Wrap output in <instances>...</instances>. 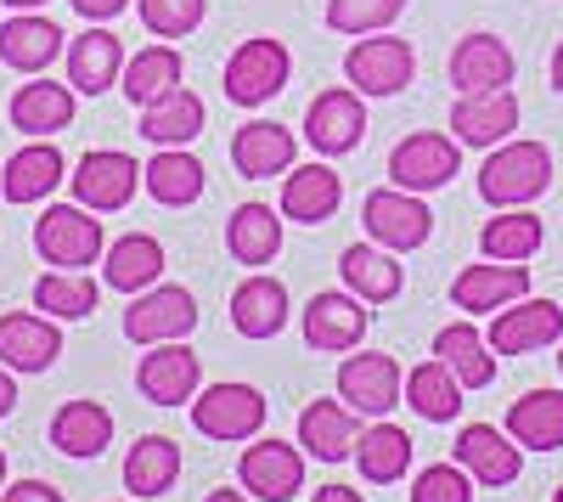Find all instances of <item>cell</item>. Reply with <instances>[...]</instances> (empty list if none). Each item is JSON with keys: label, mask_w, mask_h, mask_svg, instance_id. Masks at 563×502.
Here are the masks:
<instances>
[{"label": "cell", "mask_w": 563, "mask_h": 502, "mask_svg": "<svg viewBox=\"0 0 563 502\" xmlns=\"http://www.w3.org/2000/svg\"><path fill=\"white\" fill-rule=\"evenodd\" d=\"M7 7H12V12H40L45 0H7Z\"/></svg>", "instance_id": "52"}, {"label": "cell", "mask_w": 563, "mask_h": 502, "mask_svg": "<svg viewBox=\"0 0 563 502\" xmlns=\"http://www.w3.org/2000/svg\"><path fill=\"white\" fill-rule=\"evenodd\" d=\"M355 469H361V480H372V485H395V480L411 469V435L395 429V424L361 429V440H355Z\"/></svg>", "instance_id": "40"}, {"label": "cell", "mask_w": 563, "mask_h": 502, "mask_svg": "<svg viewBox=\"0 0 563 502\" xmlns=\"http://www.w3.org/2000/svg\"><path fill=\"white\" fill-rule=\"evenodd\" d=\"M411 502H474V474L462 463H434L411 480Z\"/></svg>", "instance_id": "45"}, {"label": "cell", "mask_w": 563, "mask_h": 502, "mask_svg": "<svg viewBox=\"0 0 563 502\" xmlns=\"http://www.w3.org/2000/svg\"><path fill=\"white\" fill-rule=\"evenodd\" d=\"M512 68H519V63H512L507 40H496V34H467V40H456V52H451V85H456V97L512 85Z\"/></svg>", "instance_id": "21"}, {"label": "cell", "mask_w": 563, "mask_h": 502, "mask_svg": "<svg viewBox=\"0 0 563 502\" xmlns=\"http://www.w3.org/2000/svg\"><path fill=\"white\" fill-rule=\"evenodd\" d=\"M395 260H400V254H389V249H378V243H350V249L339 254V277H344V288H350L355 299L384 305V299H395V294L406 288V271H400Z\"/></svg>", "instance_id": "28"}, {"label": "cell", "mask_w": 563, "mask_h": 502, "mask_svg": "<svg viewBox=\"0 0 563 502\" xmlns=\"http://www.w3.org/2000/svg\"><path fill=\"white\" fill-rule=\"evenodd\" d=\"M299 440L316 463H344L355 458V440H361V424H355V406L344 401H310L299 413Z\"/></svg>", "instance_id": "25"}, {"label": "cell", "mask_w": 563, "mask_h": 502, "mask_svg": "<svg viewBox=\"0 0 563 502\" xmlns=\"http://www.w3.org/2000/svg\"><path fill=\"white\" fill-rule=\"evenodd\" d=\"M52 446L63 458H102L113 446V413L102 401H68L52 418Z\"/></svg>", "instance_id": "32"}, {"label": "cell", "mask_w": 563, "mask_h": 502, "mask_svg": "<svg viewBox=\"0 0 563 502\" xmlns=\"http://www.w3.org/2000/svg\"><path fill=\"white\" fill-rule=\"evenodd\" d=\"M18 406V379H12V368H0V418H7Z\"/></svg>", "instance_id": "48"}, {"label": "cell", "mask_w": 563, "mask_h": 502, "mask_svg": "<svg viewBox=\"0 0 563 502\" xmlns=\"http://www.w3.org/2000/svg\"><path fill=\"white\" fill-rule=\"evenodd\" d=\"M68 181H74V204L97 209V215H119V209L135 198V187H141V164H135L130 153L97 148V153L79 159V170H74Z\"/></svg>", "instance_id": "13"}, {"label": "cell", "mask_w": 563, "mask_h": 502, "mask_svg": "<svg viewBox=\"0 0 563 502\" xmlns=\"http://www.w3.org/2000/svg\"><path fill=\"white\" fill-rule=\"evenodd\" d=\"M192 328H198V299L180 283H153L124 310V339L130 345H169V339H186Z\"/></svg>", "instance_id": "5"}, {"label": "cell", "mask_w": 563, "mask_h": 502, "mask_svg": "<svg viewBox=\"0 0 563 502\" xmlns=\"http://www.w3.org/2000/svg\"><path fill=\"white\" fill-rule=\"evenodd\" d=\"M203 502H249V491H209Z\"/></svg>", "instance_id": "50"}, {"label": "cell", "mask_w": 563, "mask_h": 502, "mask_svg": "<svg viewBox=\"0 0 563 502\" xmlns=\"http://www.w3.org/2000/svg\"><path fill=\"white\" fill-rule=\"evenodd\" d=\"M451 130L462 148H501L512 142L519 130V97L501 85V90H474V97H456L451 108Z\"/></svg>", "instance_id": "17"}, {"label": "cell", "mask_w": 563, "mask_h": 502, "mask_svg": "<svg viewBox=\"0 0 563 502\" xmlns=\"http://www.w3.org/2000/svg\"><path fill=\"white\" fill-rule=\"evenodd\" d=\"M135 12H141V23H147V34L180 40V34H192L203 23L209 0H135Z\"/></svg>", "instance_id": "44"}, {"label": "cell", "mask_w": 563, "mask_h": 502, "mask_svg": "<svg viewBox=\"0 0 563 502\" xmlns=\"http://www.w3.org/2000/svg\"><path fill=\"white\" fill-rule=\"evenodd\" d=\"M238 480H243V491L260 496V502H294L299 485H305V451L288 446V440H260V446L243 451Z\"/></svg>", "instance_id": "15"}, {"label": "cell", "mask_w": 563, "mask_h": 502, "mask_svg": "<svg viewBox=\"0 0 563 502\" xmlns=\"http://www.w3.org/2000/svg\"><path fill=\"white\" fill-rule=\"evenodd\" d=\"M180 74H186V63H180L175 45H141V52L124 63V97L135 108H153L158 97H169V90L180 85Z\"/></svg>", "instance_id": "38"}, {"label": "cell", "mask_w": 563, "mask_h": 502, "mask_svg": "<svg viewBox=\"0 0 563 502\" xmlns=\"http://www.w3.org/2000/svg\"><path fill=\"white\" fill-rule=\"evenodd\" d=\"M135 502H141V496H135Z\"/></svg>", "instance_id": "56"}, {"label": "cell", "mask_w": 563, "mask_h": 502, "mask_svg": "<svg viewBox=\"0 0 563 502\" xmlns=\"http://www.w3.org/2000/svg\"><path fill=\"white\" fill-rule=\"evenodd\" d=\"M102 249H108L102 220L85 204H52L34 220V254L52 271H85V265L102 260Z\"/></svg>", "instance_id": "2"}, {"label": "cell", "mask_w": 563, "mask_h": 502, "mask_svg": "<svg viewBox=\"0 0 563 502\" xmlns=\"http://www.w3.org/2000/svg\"><path fill=\"white\" fill-rule=\"evenodd\" d=\"M225 249L238 265H271L282 254V215L271 204H238L225 220Z\"/></svg>", "instance_id": "33"}, {"label": "cell", "mask_w": 563, "mask_h": 502, "mask_svg": "<svg viewBox=\"0 0 563 502\" xmlns=\"http://www.w3.org/2000/svg\"><path fill=\"white\" fill-rule=\"evenodd\" d=\"M102 299V288L85 277V271H45V277L34 283V305L45 316H63V323H79V316H90Z\"/></svg>", "instance_id": "42"}, {"label": "cell", "mask_w": 563, "mask_h": 502, "mask_svg": "<svg viewBox=\"0 0 563 502\" xmlns=\"http://www.w3.org/2000/svg\"><path fill=\"white\" fill-rule=\"evenodd\" d=\"M0 502H63V491L45 485V480H18V485L0 491Z\"/></svg>", "instance_id": "46"}, {"label": "cell", "mask_w": 563, "mask_h": 502, "mask_svg": "<svg viewBox=\"0 0 563 502\" xmlns=\"http://www.w3.org/2000/svg\"><path fill=\"white\" fill-rule=\"evenodd\" d=\"M119 74H124V40L113 29H85L68 45V85L79 97H102L119 85Z\"/></svg>", "instance_id": "23"}, {"label": "cell", "mask_w": 563, "mask_h": 502, "mask_svg": "<svg viewBox=\"0 0 563 502\" xmlns=\"http://www.w3.org/2000/svg\"><path fill=\"white\" fill-rule=\"evenodd\" d=\"M406 406L417 418H429V424H451L462 413V384H456V373L445 368L440 356L406 373Z\"/></svg>", "instance_id": "39"}, {"label": "cell", "mask_w": 563, "mask_h": 502, "mask_svg": "<svg viewBox=\"0 0 563 502\" xmlns=\"http://www.w3.org/2000/svg\"><path fill=\"white\" fill-rule=\"evenodd\" d=\"M530 294V271L512 265V260H490V265H467L462 277L451 283V305L456 310H501L512 299Z\"/></svg>", "instance_id": "24"}, {"label": "cell", "mask_w": 563, "mask_h": 502, "mask_svg": "<svg viewBox=\"0 0 563 502\" xmlns=\"http://www.w3.org/2000/svg\"><path fill=\"white\" fill-rule=\"evenodd\" d=\"M0 480H7V451H0Z\"/></svg>", "instance_id": "53"}, {"label": "cell", "mask_w": 563, "mask_h": 502, "mask_svg": "<svg viewBox=\"0 0 563 502\" xmlns=\"http://www.w3.org/2000/svg\"><path fill=\"white\" fill-rule=\"evenodd\" d=\"M305 142L327 159H339V153H355L366 142V102H361V90L355 85H333V90H321V97L310 102L305 113Z\"/></svg>", "instance_id": "11"}, {"label": "cell", "mask_w": 563, "mask_h": 502, "mask_svg": "<svg viewBox=\"0 0 563 502\" xmlns=\"http://www.w3.org/2000/svg\"><path fill=\"white\" fill-rule=\"evenodd\" d=\"M175 480H180V446L169 435H141L124 458V491L147 502V496H164Z\"/></svg>", "instance_id": "35"}, {"label": "cell", "mask_w": 563, "mask_h": 502, "mask_svg": "<svg viewBox=\"0 0 563 502\" xmlns=\"http://www.w3.org/2000/svg\"><path fill=\"white\" fill-rule=\"evenodd\" d=\"M288 74H294L288 45L271 40V34H260V40H243L238 52H231V63H225L220 79H225V97L238 102V108H260V102L282 97Z\"/></svg>", "instance_id": "4"}, {"label": "cell", "mask_w": 563, "mask_h": 502, "mask_svg": "<svg viewBox=\"0 0 563 502\" xmlns=\"http://www.w3.org/2000/svg\"><path fill=\"white\" fill-rule=\"evenodd\" d=\"M434 356H440L445 368L456 373V384H462V390H485V384L496 379V356H490V339H485L474 323H451V328H440V339H434Z\"/></svg>", "instance_id": "37"}, {"label": "cell", "mask_w": 563, "mask_h": 502, "mask_svg": "<svg viewBox=\"0 0 563 502\" xmlns=\"http://www.w3.org/2000/svg\"><path fill=\"white\" fill-rule=\"evenodd\" d=\"M552 187V153L547 142H501L479 170V198L490 209H525Z\"/></svg>", "instance_id": "1"}, {"label": "cell", "mask_w": 563, "mask_h": 502, "mask_svg": "<svg viewBox=\"0 0 563 502\" xmlns=\"http://www.w3.org/2000/svg\"><path fill=\"white\" fill-rule=\"evenodd\" d=\"M57 181H68V164L52 142H29L7 159V175H0V193L7 204H34V198H52Z\"/></svg>", "instance_id": "30"}, {"label": "cell", "mask_w": 563, "mask_h": 502, "mask_svg": "<svg viewBox=\"0 0 563 502\" xmlns=\"http://www.w3.org/2000/svg\"><path fill=\"white\" fill-rule=\"evenodd\" d=\"M552 502H563V485H558V491H552Z\"/></svg>", "instance_id": "54"}, {"label": "cell", "mask_w": 563, "mask_h": 502, "mask_svg": "<svg viewBox=\"0 0 563 502\" xmlns=\"http://www.w3.org/2000/svg\"><path fill=\"white\" fill-rule=\"evenodd\" d=\"M558 373H563V350H558Z\"/></svg>", "instance_id": "55"}, {"label": "cell", "mask_w": 563, "mask_h": 502, "mask_svg": "<svg viewBox=\"0 0 563 502\" xmlns=\"http://www.w3.org/2000/svg\"><path fill=\"white\" fill-rule=\"evenodd\" d=\"M552 90H563V45L552 52Z\"/></svg>", "instance_id": "51"}, {"label": "cell", "mask_w": 563, "mask_h": 502, "mask_svg": "<svg viewBox=\"0 0 563 502\" xmlns=\"http://www.w3.org/2000/svg\"><path fill=\"white\" fill-rule=\"evenodd\" d=\"M456 463L474 474V485H485V491H501V485H512L519 480V469H525V446L512 440L507 429H490V424H467L462 435H456Z\"/></svg>", "instance_id": "14"}, {"label": "cell", "mask_w": 563, "mask_h": 502, "mask_svg": "<svg viewBox=\"0 0 563 502\" xmlns=\"http://www.w3.org/2000/svg\"><path fill=\"white\" fill-rule=\"evenodd\" d=\"M74 108H79V97H74V85H57V79H34V85H23L18 97H12V124L29 135V142H45V135H57V130H68L74 124Z\"/></svg>", "instance_id": "27"}, {"label": "cell", "mask_w": 563, "mask_h": 502, "mask_svg": "<svg viewBox=\"0 0 563 502\" xmlns=\"http://www.w3.org/2000/svg\"><path fill=\"white\" fill-rule=\"evenodd\" d=\"M141 135H147L153 148H186L203 135V97L198 90L175 85L169 97H158L153 108H141Z\"/></svg>", "instance_id": "34"}, {"label": "cell", "mask_w": 563, "mask_h": 502, "mask_svg": "<svg viewBox=\"0 0 563 502\" xmlns=\"http://www.w3.org/2000/svg\"><path fill=\"white\" fill-rule=\"evenodd\" d=\"M344 204V181L333 164H299L282 175V215L299 226H321L333 220V209Z\"/></svg>", "instance_id": "22"}, {"label": "cell", "mask_w": 563, "mask_h": 502, "mask_svg": "<svg viewBox=\"0 0 563 502\" xmlns=\"http://www.w3.org/2000/svg\"><path fill=\"white\" fill-rule=\"evenodd\" d=\"M507 435L525 451H558L563 446V390H530L512 401Z\"/></svg>", "instance_id": "36"}, {"label": "cell", "mask_w": 563, "mask_h": 502, "mask_svg": "<svg viewBox=\"0 0 563 502\" xmlns=\"http://www.w3.org/2000/svg\"><path fill=\"white\" fill-rule=\"evenodd\" d=\"M102 283L119 288V294H147L158 277H164V243L147 238V232H124L119 243L102 249Z\"/></svg>", "instance_id": "29"}, {"label": "cell", "mask_w": 563, "mask_h": 502, "mask_svg": "<svg viewBox=\"0 0 563 502\" xmlns=\"http://www.w3.org/2000/svg\"><path fill=\"white\" fill-rule=\"evenodd\" d=\"M203 159H192L186 148H158L153 164H141V187H147L164 209H186L203 198Z\"/></svg>", "instance_id": "31"}, {"label": "cell", "mask_w": 563, "mask_h": 502, "mask_svg": "<svg viewBox=\"0 0 563 502\" xmlns=\"http://www.w3.org/2000/svg\"><path fill=\"white\" fill-rule=\"evenodd\" d=\"M339 401L355 406L361 418H384L395 401H406L400 361L384 356V350H355V356H344V368H339Z\"/></svg>", "instance_id": "9"}, {"label": "cell", "mask_w": 563, "mask_h": 502, "mask_svg": "<svg viewBox=\"0 0 563 502\" xmlns=\"http://www.w3.org/2000/svg\"><path fill=\"white\" fill-rule=\"evenodd\" d=\"M124 7H130V0H74V12L90 18V23H108V18H119Z\"/></svg>", "instance_id": "47"}, {"label": "cell", "mask_w": 563, "mask_h": 502, "mask_svg": "<svg viewBox=\"0 0 563 502\" xmlns=\"http://www.w3.org/2000/svg\"><path fill=\"white\" fill-rule=\"evenodd\" d=\"M63 356V334L40 310H7L0 316V368L12 373H45Z\"/></svg>", "instance_id": "18"}, {"label": "cell", "mask_w": 563, "mask_h": 502, "mask_svg": "<svg viewBox=\"0 0 563 502\" xmlns=\"http://www.w3.org/2000/svg\"><path fill=\"white\" fill-rule=\"evenodd\" d=\"M372 328L366 299H355L350 288H327L305 305V345L310 350H355Z\"/></svg>", "instance_id": "16"}, {"label": "cell", "mask_w": 563, "mask_h": 502, "mask_svg": "<svg viewBox=\"0 0 563 502\" xmlns=\"http://www.w3.org/2000/svg\"><path fill=\"white\" fill-rule=\"evenodd\" d=\"M406 12V0H327V29L339 34H378Z\"/></svg>", "instance_id": "43"}, {"label": "cell", "mask_w": 563, "mask_h": 502, "mask_svg": "<svg viewBox=\"0 0 563 502\" xmlns=\"http://www.w3.org/2000/svg\"><path fill=\"white\" fill-rule=\"evenodd\" d=\"M456 170H462V142L445 130H411L389 153V175L406 193H440V187H451Z\"/></svg>", "instance_id": "6"}, {"label": "cell", "mask_w": 563, "mask_h": 502, "mask_svg": "<svg viewBox=\"0 0 563 502\" xmlns=\"http://www.w3.org/2000/svg\"><path fill=\"white\" fill-rule=\"evenodd\" d=\"M265 413L271 406L254 384H209L192 395V429L209 440H254Z\"/></svg>", "instance_id": "8"}, {"label": "cell", "mask_w": 563, "mask_h": 502, "mask_svg": "<svg viewBox=\"0 0 563 502\" xmlns=\"http://www.w3.org/2000/svg\"><path fill=\"white\" fill-rule=\"evenodd\" d=\"M361 220H366V238L378 249H389V254H411L434 232V215H429V204H422V193H406V187L366 193Z\"/></svg>", "instance_id": "3"}, {"label": "cell", "mask_w": 563, "mask_h": 502, "mask_svg": "<svg viewBox=\"0 0 563 502\" xmlns=\"http://www.w3.org/2000/svg\"><path fill=\"white\" fill-rule=\"evenodd\" d=\"M288 310H294L288 288H282V277H265V271H254V277L231 288V328L243 339H276L288 328Z\"/></svg>", "instance_id": "20"}, {"label": "cell", "mask_w": 563, "mask_h": 502, "mask_svg": "<svg viewBox=\"0 0 563 502\" xmlns=\"http://www.w3.org/2000/svg\"><path fill=\"white\" fill-rule=\"evenodd\" d=\"M541 243H547V226L530 209H501L496 220H485V232H479V254L485 260H512V265H525Z\"/></svg>", "instance_id": "41"}, {"label": "cell", "mask_w": 563, "mask_h": 502, "mask_svg": "<svg viewBox=\"0 0 563 502\" xmlns=\"http://www.w3.org/2000/svg\"><path fill=\"white\" fill-rule=\"evenodd\" d=\"M344 74H350V85L361 90V97H400V90L411 85V74H417V52L406 40L378 29V34H366V40L350 45Z\"/></svg>", "instance_id": "7"}, {"label": "cell", "mask_w": 563, "mask_h": 502, "mask_svg": "<svg viewBox=\"0 0 563 502\" xmlns=\"http://www.w3.org/2000/svg\"><path fill=\"white\" fill-rule=\"evenodd\" d=\"M299 159V142L288 124L276 119H249L238 135H231V170L249 175V181H265V175H288Z\"/></svg>", "instance_id": "19"}, {"label": "cell", "mask_w": 563, "mask_h": 502, "mask_svg": "<svg viewBox=\"0 0 563 502\" xmlns=\"http://www.w3.org/2000/svg\"><path fill=\"white\" fill-rule=\"evenodd\" d=\"M63 57V29L40 12H18L0 23V63L18 74H40Z\"/></svg>", "instance_id": "26"}, {"label": "cell", "mask_w": 563, "mask_h": 502, "mask_svg": "<svg viewBox=\"0 0 563 502\" xmlns=\"http://www.w3.org/2000/svg\"><path fill=\"white\" fill-rule=\"evenodd\" d=\"M135 390L153 406H192V395L203 390L198 350H186V339L147 345V356H141V368H135Z\"/></svg>", "instance_id": "10"}, {"label": "cell", "mask_w": 563, "mask_h": 502, "mask_svg": "<svg viewBox=\"0 0 563 502\" xmlns=\"http://www.w3.org/2000/svg\"><path fill=\"white\" fill-rule=\"evenodd\" d=\"M310 502H366V496H361V491H350V485H321Z\"/></svg>", "instance_id": "49"}, {"label": "cell", "mask_w": 563, "mask_h": 502, "mask_svg": "<svg viewBox=\"0 0 563 502\" xmlns=\"http://www.w3.org/2000/svg\"><path fill=\"white\" fill-rule=\"evenodd\" d=\"M490 350L496 356H530V350H547L563 339V305L558 299H512L496 310V323H490Z\"/></svg>", "instance_id": "12"}]
</instances>
